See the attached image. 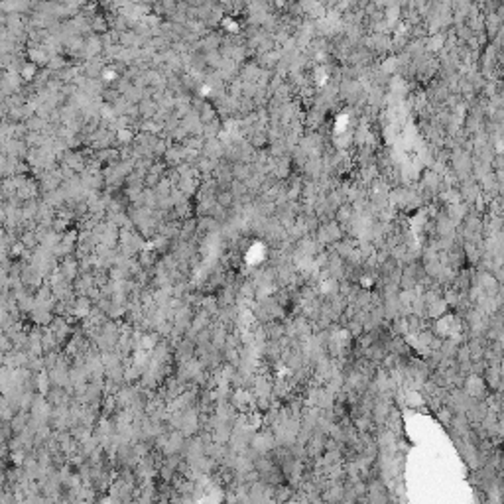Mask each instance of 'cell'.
<instances>
[{
    "label": "cell",
    "mask_w": 504,
    "mask_h": 504,
    "mask_svg": "<svg viewBox=\"0 0 504 504\" xmlns=\"http://www.w3.org/2000/svg\"><path fill=\"white\" fill-rule=\"evenodd\" d=\"M463 392L471 398V400H477V402H480L484 396H486V392H488V388H486V384H484V380H482V376H479V374H471V376H467L465 380H463Z\"/></svg>",
    "instance_id": "obj_1"
},
{
    "label": "cell",
    "mask_w": 504,
    "mask_h": 504,
    "mask_svg": "<svg viewBox=\"0 0 504 504\" xmlns=\"http://www.w3.org/2000/svg\"><path fill=\"white\" fill-rule=\"evenodd\" d=\"M345 498V484L343 482H329L327 488L321 492V500L325 504H339Z\"/></svg>",
    "instance_id": "obj_2"
},
{
    "label": "cell",
    "mask_w": 504,
    "mask_h": 504,
    "mask_svg": "<svg viewBox=\"0 0 504 504\" xmlns=\"http://www.w3.org/2000/svg\"><path fill=\"white\" fill-rule=\"evenodd\" d=\"M230 203H232V193L225 191V193H221V195H219V205H223V207H228Z\"/></svg>",
    "instance_id": "obj_3"
},
{
    "label": "cell",
    "mask_w": 504,
    "mask_h": 504,
    "mask_svg": "<svg viewBox=\"0 0 504 504\" xmlns=\"http://www.w3.org/2000/svg\"><path fill=\"white\" fill-rule=\"evenodd\" d=\"M266 140H268V136H266V134H262V132H260V134H256V136H254V138H252V144H254V146H256V148H262V146H264V144H266Z\"/></svg>",
    "instance_id": "obj_4"
}]
</instances>
